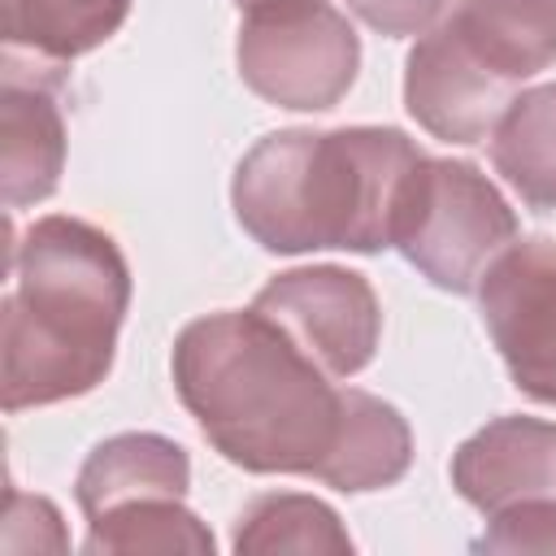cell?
Segmentation results:
<instances>
[{"mask_svg": "<svg viewBox=\"0 0 556 556\" xmlns=\"http://www.w3.org/2000/svg\"><path fill=\"white\" fill-rule=\"evenodd\" d=\"M235 65L265 104L326 113L356 83L361 35L326 0H256L243 4Z\"/></svg>", "mask_w": 556, "mask_h": 556, "instance_id": "5", "label": "cell"}, {"mask_svg": "<svg viewBox=\"0 0 556 556\" xmlns=\"http://www.w3.org/2000/svg\"><path fill=\"white\" fill-rule=\"evenodd\" d=\"M22 530H35V543L48 547V552H65L70 539H65V526H61V513L52 500L43 495H22V491H9V513H4V547L22 534Z\"/></svg>", "mask_w": 556, "mask_h": 556, "instance_id": "20", "label": "cell"}, {"mask_svg": "<svg viewBox=\"0 0 556 556\" xmlns=\"http://www.w3.org/2000/svg\"><path fill=\"white\" fill-rule=\"evenodd\" d=\"M169 369L182 408L230 465L321 482L343 430L348 387H334L265 313L222 308L187 321Z\"/></svg>", "mask_w": 556, "mask_h": 556, "instance_id": "1", "label": "cell"}, {"mask_svg": "<svg viewBox=\"0 0 556 556\" xmlns=\"http://www.w3.org/2000/svg\"><path fill=\"white\" fill-rule=\"evenodd\" d=\"M83 552H187V556H208L213 534L208 526L182 504V500H135L122 508H109L91 517V530L83 539Z\"/></svg>", "mask_w": 556, "mask_h": 556, "instance_id": "17", "label": "cell"}, {"mask_svg": "<svg viewBox=\"0 0 556 556\" xmlns=\"http://www.w3.org/2000/svg\"><path fill=\"white\" fill-rule=\"evenodd\" d=\"M513 83H504L443 17L426 30L404 65V109L408 117L447 143H478L495 130L513 104Z\"/></svg>", "mask_w": 556, "mask_h": 556, "instance_id": "8", "label": "cell"}, {"mask_svg": "<svg viewBox=\"0 0 556 556\" xmlns=\"http://www.w3.org/2000/svg\"><path fill=\"white\" fill-rule=\"evenodd\" d=\"M243 4H256V0H239V9H243Z\"/></svg>", "mask_w": 556, "mask_h": 556, "instance_id": "21", "label": "cell"}, {"mask_svg": "<svg viewBox=\"0 0 556 556\" xmlns=\"http://www.w3.org/2000/svg\"><path fill=\"white\" fill-rule=\"evenodd\" d=\"M517 239V213L469 161L421 156L395 226V248L439 291L469 295Z\"/></svg>", "mask_w": 556, "mask_h": 556, "instance_id": "4", "label": "cell"}, {"mask_svg": "<svg viewBox=\"0 0 556 556\" xmlns=\"http://www.w3.org/2000/svg\"><path fill=\"white\" fill-rule=\"evenodd\" d=\"M482 552H556V495L547 500H521L513 508H500L486 517V530L478 534Z\"/></svg>", "mask_w": 556, "mask_h": 556, "instance_id": "18", "label": "cell"}, {"mask_svg": "<svg viewBox=\"0 0 556 556\" xmlns=\"http://www.w3.org/2000/svg\"><path fill=\"white\" fill-rule=\"evenodd\" d=\"M447 22L513 87L556 61V0H460Z\"/></svg>", "mask_w": 556, "mask_h": 556, "instance_id": "12", "label": "cell"}, {"mask_svg": "<svg viewBox=\"0 0 556 556\" xmlns=\"http://www.w3.org/2000/svg\"><path fill=\"white\" fill-rule=\"evenodd\" d=\"M235 552L261 556V552H330L343 556L352 552V534L343 530L339 513L300 491H265L252 504H243L235 521Z\"/></svg>", "mask_w": 556, "mask_h": 556, "instance_id": "16", "label": "cell"}, {"mask_svg": "<svg viewBox=\"0 0 556 556\" xmlns=\"http://www.w3.org/2000/svg\"><path fill=\"white\" fill-rule=\"evenodd\" d=\"M491 165L521 204L556 208V83L517 91L491 130Z\"/></svg>", "mask_w": 556, "mask_h": 556, "instance_id": "15", "label": "cell"}, {"mask_svg": "<svg viewBox=\"0 0 556 556\" xmlns=\"http://www.w3.org/2000/svg\"><path fill=\"white\" fill-rule=\"evenodd\" d=\"M348 9L378 35L391 39H408V35H426L443 22L447 0H348Z\"/></svg>", "mask_w": 556, "mask_h": 556, "instance_id": "19", "label": "cell"}, {"mask_svg": "<svg viewBox=\"0 0 556 556\" xmlns=\"http://www.w3.org/2000/svg\"><path fill=\"white\" fill-rule=\"evenodd\" d=\"M252 308L265 313L330 378L361 374L382 339V308L369 278L343 265H304L274 274L256 291Z\"/></svg>", "mask_w": 556, "mask_h": 556, "instance_id": "6", "label": "cell"}, {"mask_svg": "<svg viewBox=\"0 0 556 556\" xmlns=\"http://www.w3.org/2000/svg\"><path fill=\"white\" fill-rule=\"evenodd\" d=\"M452 486L478 513L556 495V421L504 413L473 430L452 456Z\"/></svg>", "mask_w": 556, "mask_h": 556, "instance_id": "9", "label": "cell"}, {"mask_svg": "<svg viewBox=\"0 0 556 556\" xmlns=\"http://www.w3.org/2000/svg\"><path fill=\"white\" fill-rule=\"evenodd\" d=\"M187 486H191V460L174 439L126 430L87 452L74 478V500L91 521L135 500H182Z\"/></svg>", "mask_w": 556, "mask_h": 556, "instance_id": "11", "label": "cell"}, {"mask_svg": "<svg viewBox=\"0 0 556 556\" xmlns=\"http://www.w3.org/2000/svg\"><path fill=\"white\" fill-rule=\"evenodd\" d=\"M413 465V430L404 413L361 387H348V413L339 443L321 469V482L348 495L395 486Z\"/></svg>", "mask_w": 556, "mask_h": 556, "instance_id": "13", "label": "cell"}, {"mask_svg": "<svg viewBox=\"0 0 556 556\" xmlns=\"http://www.w3.org/2000/svg\"><path fill=\"white\" fill-rule=\"evenodd\" d=\"M65 169V117L56 87L22 65H4L0 91V187L9 208L39 204L56 191Z\"/></svg>", "mask_w": 556, "mask_h": 556, "instance_id": "10", "label": "cell"}, {"mask_svg": "<svg viewBox=\"0 0 556 556\" xmlns=\"http://www.w3.org/2000/svg\"><path fill=\"white\" fill-rule=\"evenodd\" d=\"M421 148L395 126L274 130L235 165L239 226L278 256L395 248V226Z\"/></svg>", "mask_w": 556, "mask_h": 556, "instance_id": "3", "label": "cell"}, {"mask_svg": "<svg viewBox=\"0 0 556 556\" xmlns=\"http://www.w3.org/2000/svg\"><path fill=\"white\" fill-rule=\"evenodd\" d=\"M13 287L0 317L4 413L96 391L117 356L130 308V265L113 235L83 217H35L9 248Z\"/></svg>", "mask_w": 556, "mask_h": 556, "instance_id": "2", "label": "cell"}, {"mask_svg": "<svg viewBox=\"0 0 556 556\" xmlns=\"http://www.w3.org/2000/svg\"><path fill=\"white\" fill-rule=\"evenodd\" d=\"M478 313L513 387L556 408V239H513L478 282Z\"/></svg>", "mask_w": 556, "mask_h": 556, "instance_id": "7", "label": "cell"}, {"mask_svg": "<svg viewBox=\"0 0 556 556\" xmlns=\"http://www.w3.org/2000/svg\"><path fill=\"white\" fill-rule=\"evenodd\" d=\"M4 48L65 65L109 43L130 17V0H0Z\"/></svg>", "mask_w": 556, "mask_h": 556, "instance_id": "14", "label": "cell"}]
</instances>
